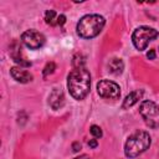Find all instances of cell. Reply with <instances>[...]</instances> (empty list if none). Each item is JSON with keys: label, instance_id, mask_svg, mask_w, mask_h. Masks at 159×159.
Returning a JSON list of instances; mask_svg holds the SVG:
<instances>
[{"label": "cell", "instance_id": "obj_1", "mask_svg": "<svg viewBox=\"0 0 159 159\" xmlns=\"http://www.w3.org/2000/svg\"><path fill=\"white\" fill-rule=\"evenodd\" d=\"M67 87L75 99H83L91 88V75L86 67L75 68L67 77Z\"/></svg>", "mask_w": 159, "mask_h": 159}, {"label": "cell", "instance_id": "obj_2", "mask_svg": "<svg viewBox=\"0 0 159 159\" xmlns=\"http://www.w3.org/2000/svg\"><path fill=\"white\" fill-rule=\"evenodd\" d=\"M104 24H106V20L103 16L98 14H89L80 19V21L77 22L76 30L80 37L88 40L99 35V32L104 27Z\"/></svg>", "mask_w": 159, "mask_h": 159}, {"label": "cell", "instance_id": "obj_3", "mask_svg": "<svg viewBox=\"0 0 159 159\" xmlns=\"http://www.w3.org/2000/svg\"><path fill=\"white\" fill-rule=\"evenodd\" d=\"M150 135L144 130L132 133L124 144V154L127 158H135L150 147Z\"/></svg>", "mask_w": 159, "mask_h": 159}, {"label": "cell", "instance_id": "obj_4", "mask_svg": "<svg viewBox=\"0 0 159 159\" xmlns=\"http://www.w3.org/2000/svg\"><path fill=\"white\" fill-rule=\"evenodd\" d=\"M158 35H159V32L155 29L149 27V26H140L134 30V32L132 35V41L137 50L143 51L147 48V46L149 45L150 41L155 40L158 37Z\"/></svg>", "mask_w": 159, "mask_h": 159}, {"label": "cell", "instance_id": "obj_5", "mask_svg": "<svg viewBox=\"0 0 159 159\" xmlns=\"http://www.w3.org/2000/svg\"><path fill=\"white\" fill-rule=\"evenodd\" d=\"M139 113L147 125L159 128V106L153 101H143L139 107Z\"/></svg>", "mask_w": 159, "mask_h": 159}, {"label": "cell", "instance_id": "obj_6", "mask_svg": "<svg viewBox=\"0 0 159 159\" xmlns=\"http://www.w3.org/2000/svg\"><path fill=\"white\" fill-rule=\"evenodd\" d=\"M97 92L102 98L106 99H118L120 97L119 86L109 80H102L97 83Z\"/></svg>", "mask_w": 159, "mask_h": 159}, {"label": "cell", "instance_id": "obj_7", "mask_svg": "<svg viewBox=\"0 0 159 159\" xmlns=\"http://www.w3.org/2000/svg\"><path fill=\"white\" fill-rule=\"evenodd\" d=\"M21 41L24 42V45L31 50H37L40 47L43 46L46 39L45 36L36 31V30H27L21 35Z\"/></svg>", "mask_w": 159, "mask_h": 159}, {"label": "cell", "instance_id": "obj_8", "mask_svg": "<svg viewBox=\"0 0 159 159\" xmlns=\"http://www.w3.org/2000/svg\"><path fill=\"white\" fill-rule=\"evenodd\" d=\"M10 56H11V58L17 63V65H20V67H29V66H31V62L30 61H27L26 58H25V56L22 55V51H21V46H20V43L19 42H12L11 45H10Z\"/></svg>", "mask_w": 159, "mask_h": 159}, {"label": "cell", "instance_id": "obj_9", "mask_svg": "<svg viewBox=\"0 0 159 159\" xmlns=\"http://www.w3.org/2000/svg\"><path fill=\"white\" fill-rule=\"evenodd\" d=\"M48 104L52 109H60L65 104V94L61 88H53L48 96Z\"/></svg>", "mask_w": 159, "mask_h": 159}, {"label": "cell", "instance_id": "obj_10", "mask_svg": "<svg viewBox=\"0 0 159 159\" xmlns=\"http://www.w3.org/2000/svg\"><path fill=\"white\" fill-rule=\"evenodd\" d=\"M10 73H11V77L20 83H27L32 81V75L29 71L24 70L22 67H12L10 70Z\"/></svg>", "mask_w": 159, "mask_h": 159}, {"label": "cell", "instance_id": "obj_11", "mask_svg": "<svg viewBox=\"0 0 159 159\" xmlns=\"http://www.w3.org/2000/svg\"><path fill=\"white\" fill-rule=\"evenodd\" d=\"M142 97H143V91H142V89H135V91L130 92V93L125 97V99L123 101V104H122L123 109H127V108L134 106L139 99H142Z\"/></svg>", "mask_w": 159, "mask_h": 159}, {"label": "cell", "instance_id": "obj_12", "mask_svg": "<svg viewBox=\"0 0 159 159\" xmlns=\"http://www.w3.org/2000/svg\"><path fill=\"white\" fill-rule=\"evenodd\" d=\"M107 67H108V71H109L112 75L118 76V75H120V73L123 72V70H124V63H123V61H122L120 58L113 57V58L109 60Z\"/></svg>", "mask_w": 159, "mask_h": 159}, {"label": "cell", "instance_id": "obj_13", "mask_svg": "<svg viewBox=\"0 0 159 159\" xmlns=\"http://www.w3.org/2000/svg\"><path fill=\"white\" fill-rule=\"evenodd\" d=\"M86 65V57L82 53H76L72 57V66L73 68H83Z\"/></svg>", "mask_w": 159, "mask_h": 159}, {"label": "cell", "instance_id": "obj_14", "mask_svg": "<svg viewBox=\"0 0 159 159\" xmlns=\"http://www.w3.org/2000/svg\"><path fill=\"white\" fill-rule=\"evenodd\" d=\"M45 21H46V24H48V25H55V24H57V16H56L55 10H47V11H46V14H45Z\"/></svg>", "mask_w": 159, "mask_h": 159}, {"label": "cell", "instance_id": "obj_15", "mask_svg": "<svg viewBox=\"0 0 159 159\" xmlns=\"http://www.w3.org/2000/svg\"><path fill=\"white\" fill-rule=\"evenodd\" d=\"M55 70H56L55 62H48V63H46V66H45V68H43V71H42L43 77H47L48 75H52V73L55 72Z\"/></svg>", "mask_w": 159, "mask_h": 159}, {"label": "cell", "instance_id": "obj_16", "mask_svg": "<svg viewBox=\"0 0 159 159\" xmlns=\"http://www.w3.org/2000/svg\"><path fill=\"white\" fill-rule=\"evenodd\" d=\"M89 132H91V134H92L94 138H101V137L103 135V133H102V129H101L98 125H96V124L91 125V128H89Z\"/></svg>", "mask_w": 159, "mask_h": 159}, {"label": "cell", "instance_id": "obj_17", "mask_svg": "<svg viewBox=\"0 0 159 159\" xmlns=\"http://www.w3.org/2000/svg\"><path fill=\"white\" fill-rule=\"evenodd\" d=\"M65 22H66V16H65V15H58V16H57V25L62 26Z\"/></svg>", "mask_w": 159, "mask_h": 159}, {"label": "cell", "instance_id": "obj_18", "mask_svg": "<svg viewBox=\"0 0 159 159\" xmlns=\"http://www.w3.org/2000/svg\"><path fill=\"white\" fill-rule=\"evenodd\" d=\"M72 149H73L75 153L80 152V150H81V143H80V142H73V143H72Z\"/></svg>", "mask_w": 159, "mask_h": 159}, {"label": "cell", "instance_id": "obj_19", "mask_svg": "<svg viewBox=\"0 0 159 159\" xmlns=\"http://www.w3.org/2000/svg\"><path fill=\"white\" fill-rule=\"evenodd\" d=\"M147 57L149 58V60H154L155 58V50H149L148 52H147Z\"/></svg>", "mask_w": 159, "mask_h": 159}, {"label": "cell", "instance_id": "obj_20", "mask_svg": "<svg viewBox=\"0 0 159 159\" xmlns=\"http://www.w3.org/2000/svg\"><path fill=\"white\" fill-rule=\"evenodd\" d=\"M97 145H98V142H97V139H91V140L88 142V147H89V148H92V149L97 148Z\"/></svg>", "mask_w": 159, "mask_h": 159}, {"label": "cell", "instance_id": "obj_21", "mask_svg": "<svg viewBox=\"0 0 159 159\" xmlns=\"http://www.w3.org/2000/svg\"><path fill=\"white\" fill-rule=\"evenodd\" d=\"M75 159H91L88 155H86V154H83V155H80V157H77V158H75Z\"/></svg>", "mask_w": 159, "mask_h": 159}]
</instances>
